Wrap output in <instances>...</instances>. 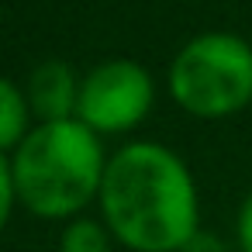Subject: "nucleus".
Returning a JSON list of instances; mask_svg holds the SVG:
<instances>
[{
    "label": "nucleus",
    "instance_id": "8",
    "mask_svg": "<svg viewBox=\"0 0 252 252\" xmlns=\"http://www.w3.org/2000/svg\"><path fill=\"white\" fill-rule=\"evenodd\" d=\"M18 207V190H14V173H11V156L0 152V231L7 228L11 214Z\"/></svg>",
    "mask_w": 252,
    "mask_h": 252
},
{
    "label": "nucleus",
    "instance_id": "2",
    "mask_svg": "<svg viewBox=\"0 0 252 252\" xmlns=\"http://www.w3.org/2000/svg\"><path fill=\"white\" fill-rule=\"evenodd\" d=\"M107 156L104 138L80 118L38 121L11 152L18 204L45 221H69L100 197Z\"/></svg>",
    "mask_w": 252,
    "mask_h": 252
},
{
    "label": "nucleus",
    "instance_id": "3",
    "mask_svg": "<svg viewBox=\"0 0 252 252\" xmlns=\"http://www.w3.org/2000/svg\"><path fill=\"white\" fill-rule=\"evenodd\" d=\"M166 87L190 118H231L252 104V45L231 32H204L173 56Z\"/></svg>",
    "mask_w": 252,
    "mask_h": 252
},
{
    "label": "nucleus",
    "instance_id": "5",
    "mask_svg": "<svg viewBox=\"0 0 252 252\" xmlns=\"http://www.w3.org/2000/svg\"><path fill=\"white\" fill-rule=\"evenodd\" d=\"M80 80L83 76H76L73 66H66L59 59H49V63L35 66L28 83H25V97H28L35 125L38 121H69V118H76Z\"/></svg>",
    "mask_w": 252,
    "mask_h": 252
},
{
    "label": "nucleus",
    "instance_id": "4",
    "mask_svg": "<svg viewBox=\"0 0 252 252\" xmlns=\"http://www.w3.org/2000/svg\"><path fill=\"white\" fill-rule=\"evenodd\" d=\"M156 104V80L135 59H107L80 80L76 118L104 135L135 131Z\"/></svg>",
    "mask_w": 252,
    "mask_h": 252
},
{
    "label": "nucleus",
    "instance_id": "10",
    "mask_svg": "<svg viewBox=\"0 0 252 252\" xmlns=\"http://www.w3.org/2000/svg\"><path fill=\"white\" fill-rule=\"evenodd\" d=\"M180 252H228V245H224L218 235H211V231H204V228H200V231H197V235H193Z\"/></svg>",
    "mask_w": 252,
    "mask_h": 252
},
{
    "label": "nucleus",
    "instance_id": "1",
    "mask_svg": "<svg viewBox=\"0 0 252 252\" xmlns=\"http://www.w3.org/2000/svg\"><path fill=\"white\" fill-rule=\"evenodd\" d=\"M100 221L131 252H180L200 231L190 166L159 142H128L107 156Z\"/></svg>",
    "mask_w": 252,
    "mask_h": 252
},
{
    "label": "nucleus",
    "instance_id": "6",
    "mask_svg": "<svg viewBox=\"0 0 252 252\" xmlns=\"http://www.w3.org/2000/svg\"><path fill=\"white\" fill-rule=\"evenodd\" d=\"M32 128L35 125H32V107H28L25 90L11 76L0 73V152L11 156Z\"/></svg>",
    "mask_w": 252,
    "mask_h": 252
},
{
    "label": "nucleus",
    "instance_id": "9",
    "mask_svg": "<svg viewBox=\"0 0 252 252\" xmlns=\"http://www.w3.org/2000/svg\"><path fill=\"white\" fill-rule=\"evenodd\" d=\"M235 238L242 252H252V190L245 193L242 207H238V221H235Z\"/></svg>",
    "mask_w": 252,
    "mask_h": 252
},
{
    "label": "nucleus",
    "instance_id": "7",
    "mask_svg": "<svg viewBox=\"0 0 252 252\" xmlns=\"http://www.w3.org/2000/svg\"><path fill=\"white\" fill-rule=\"evenodd\" d=\"M114 245V235L104 221L97 218H69L63 235H59V252H111Z\"/></svg>",
    "mask_w": 252,
    "mask_h": 252
}]
</instances>
